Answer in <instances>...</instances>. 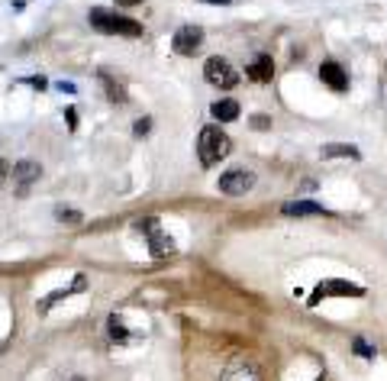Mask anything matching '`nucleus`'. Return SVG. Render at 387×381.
<instances>
[{
	"instance_id": "obj_7",
	"label": "nucleus",
	"mask_w": 387,
	"mask_h": 381,
	"mask_svg": "<svg viewBox=\"0 0 387 381\" xmlns=\"http://www.w3.org/2000/svg\"><path fill=\"white\" fill-rule=\"evenodd\" d=\"M139 230L148 236V246H152V255H155V259H165V255L175 252V242H171L168 236L158 230V220H142Z\"/></svg>"
},
{
	"instance_id": "obj_8",
	"label": "nucleus",
	"mask_w": 387,
	"mask_h": 381,
	"mask_svg": "<svg viewBox=\"0 0 387 381\" xmlns=\"http://www.w3.org/2000/svg\"><path fill=\"white\" fill-rule=\"evenodd\" d=\"M320 78H323V85L329 87V91H336V94L349 91V71H345L339 62H332V58L320 65Z\"/></svg>"
},
{
	"instance_id": "obj_1",
	"label": "nucleus",
	"mask_w": 387,
	"mask_h": 381,
	"mask_svg": "<svg viewBox=\"0 0 387 381\" xmlns=\"http://www.w3.org/2000/svg\"><path fill=\"white\" fill-rule=\"evenodd\" d=\"M87 20H91V26L97 29V33H107V36H129V39L142 36V23L133 20V16L116 14V10L94 7L91 14H87Z\"/></svg>"
},
{
	"instance_id": "obj_17",
	"label": "nucleus",
	"mask_w": 387,
	"mask_h": 381,
	"mask_svg": "<svg viewBox=\"0 0 387 381\" xmlns=\"http://www.w3.org/2000/svg\"><path fill=\"white\" fill-rule=\"evenodd\" d=\"M55 217L62 220V223H75V226H81V223H85V217H81V213H77V210H65V207H58V210H55Z\"/></svg>"
},
{
	"instance_id": "obj_11",
	"label": "nucleus",
	"mask_w": 387,
	"mask_h": 381,
	"mask_svg": "<svg viewBox=\"0 0 387 381\" xmlns=\"http://www.w3.org/2000/svg\"><path fill=\"white\" fill-rule=\"evenodd\" d=\"M246 71L252 81H261V85H265V81L275 78V62H271V55H255V62L249 65Z\"/></svg>"
},
{
	"instance_id": "obj_21",
	"label": "nucleus",
	"mask_w": 387,
	"mask_h": 381,
	"mask_svg": "<svg viewBox=\"0 0 387 381\" xmlns=\"http://www.w3.org/2000/svg\"><path fill=\"white\" fill-rule=\"evenodd\" d=\"M200 4H236V0H200Z\"/></svg>"
},
{
	"instance_id": "obj_9",
	"label": "nucleus",
	"mask_w": 387,
	"mask_h": 381,
	"mask_svg": "<svg viewBox=\"0 0 387 381\" xmlns=\"http://www.w3.org/2000/svg\"><path fill=\"white\" fill-rule=\"evenodd\" d=\"M10 175H13L16 194H26V190H29V184H33V181H39V175H43V168H39V165H36V162H29V159H26V162H16Z\"/></svg>"
},
{
	"instance_id": "obj_15",
	"label": "nucleus",
	"mask_w": 387,
	"mask_h": 381,
	"mask_svg": "<svg viewBox=\"0 0 387 381\" xmlns=\"http://www.w3.org/2000/svg\"><path fill=\"white\" fill-rule=\"evenodd\" d=\"M81 288H85V278L77 275V281L71 284V288H58V291H55V294H52V297H45V301H43V311H49V307H52V304H55V301H62V297L75 294V291H81Z\"/></svg>"
},
{
	"instance_id": "obj_10",
	"label": "nucleus",
	"mask_w": 387,
	"mask_h": 381,
	"mask_svg": "<svg viewBox=\"0 0 387 381\" xmlns=\"http://www.w3.org/2000/svg\"><path fill=\"white\" fill-rule=\"evenodd\" d=\"M281 210L284 217H329V210L317 200H288Z\"/></svg>"
},
{
	"instance_id": "obj_6",
	"label": "nucleus",
	"mask_w": 387,
	"mask_h": 381,
	"mask_svg": "<svg viewBox=\"0 0 387 381\" xmlns=\"http://www.w3.org/2000/svg\"><path fill=\"white\" fill-rule=\"evenodd\" d=\"M200 45H204V29L194 26V23H187V26H181L175 36H171V49L178 52V55L190 58V55H197Z\"/></svg>"
},
{
	"instance_id": "obj_5",
	"label": "nucleus",
	"mask_w": 387,
	"mask_h": 381,
	"mask_svg": "<svg viewBox=\"0 0 387 381\" xmlns=\"http://www.w3.org/2000/svg\"><path fill=\"white\" fill-rule=\"evenodd\" d=\"M252 184H255V175L249 168H229V171H223V175H219L217 188H219V194L242 198L246 190H252Z\"/></svg>"
},
{
	"instance_id": "obj_14",
	"label": "nucleus",
	"mask_w": 387,
	"mask_h": 381,
	"mask_svg": "<svg viewBox=\"0 0 387 381\" xmlns=\"http://www.w3.org/2000/svg\"><path fill=\"white\" fill-rule=\"evenodd\" d=\"M100 85H104V91H107V100H113V104H123V100H126L123 85H120V81H113L107 71H100Z\"/></svg>"
},
{
	"instance_id": "obj_12",
	"label": "nucleus",
	"mask_w": 387,
	"mask_h": 381,
	"mask_svg": "<svg viewBox=\"0 0 387 381\" xmlns=\"http://www.w3.org/2000/svg\"><path fill=\"white\" fill-rule=\"evenodd\" d=\"M210 113H213V120H219V123H232V120H239L242 107L236 104V100L223 97V100H217V104L210 107Z\"/></svg>"
},
{
	"instance_id": "obj_20",
	"label": "nucleus",
	"mask_w": 387,
	"mask_h": 381,
	"mask_svg": "<svg viewBox=\"0 0 387 381\" xmlns=\"http://www.w3.org/2000/svg\"><path fill=\"white\" fill-rule=\"evenodd\" d=\"M120 7H133V4H142V0H116Z\"/></svg>"
},
{
	"instance_id": "obj_2",
	"label": "nucleus",
	"mask_w": 387,
	"mask_h": 381,
	"mask_svg": "<svg viewBox=\"0 0 387 381\" xmlns=\"http://www.w3.org/2000/svg\"><path fill=\"white\" fill-rule=\"evenodd\" d=\"M232 149V139L223 133L219 127H204L197 136V159L204 168H213V165H219L226 156H229Z\"/></svg>"
},
{
	"instance_id": "obj_18",
	"label": "nucleus",
	"mask_w": 387,
	"mask_h": 381,
	"mask_svg": "<svg viewBox=\"0 0 387 381\" xmlns=\"http://www.w3.org/2000/svg\"><path fill=\"white\" fill-rule=\"evenodd\" d=\"M148 129H152V120H148V117H142V120H136L133 133L136 136H148Z\"/></svg>"
},
{
	"instance_id": "obj_4",
	"label": "nucleus",
	"mask_w": 387,
	"mask_h": 381,
	"mask_svg": "<svg viewBox=\"0 0 387 381\" xmlns=\"http://www.w3.org/2000/svg\"><path fill=\"white\" fill-rule=\"evenodd\" d=\"M365 294V288H359V284L352 281H342V278H326V281H320L317 288H313V294H310V307H317V304H323L326 297H361Z\"/></svg>"
},
{
	"instance_id": "obj_16",
	"label": "nucleus",
	"mask_w": 387,
	"mask_h": 381,
	"mask_svg": "<svg viewBox=\"0 0 387 381\" xmlns=\"http://www.w3.org/2000/svg\"><path fill=\"white\" fill-rule=\"evenodd\" d=\"M352 349H355V355H361V359H374V355H378V353H374V346H368L361 336L352 339Z\"/></svg>"
},
{
	"instance_id": "obj_3",
	"label": "nucleus",
	"mask_w": 387,
	"mask_h": 381,
	"mask_svg": "<svg viewBox=\"0 0 387 381\" xmlns=\"http://www.w3.org/2000/svg\"><path fill=\"white\" fill-rule=\"evenodd\" d=\"M204 78L210 81L213 87H219V91H229V87L239 85V71L232 68L229 58L213 55V58H207V65H204Z\"/></svg>"
},
{
	"instance_id": "obj_19",
	"label": "nucleus",
	"mask_w": 387,
	"mask_h": 381,
	"mask_svg": "<svg viewBox=\"0 0 387 381\" xmlns=\"http://www.w3.org/2000/svg\"><path fill=\"white\" fill-rule=\"evenodd\" d=\"M255 129H268V123H271V120H268V117H255Z\"/></svg>"
},
{
	"instance_id": "obj_13",
	"label": "nucleus",
	"mask_w": 387,
	"mask_h": 381,
	"mask_svg": "<svg viewBox=\"0 0 387 381\" xmlns=\"http://www.w3.org/2000/svg\"><path fill=\"white\" fill-rule=\"evenodd\" d=\"M320 156L323 159H361V152L355 146H345V142H329V146H323Z\"/></svg>"
}]
</instances>
